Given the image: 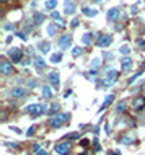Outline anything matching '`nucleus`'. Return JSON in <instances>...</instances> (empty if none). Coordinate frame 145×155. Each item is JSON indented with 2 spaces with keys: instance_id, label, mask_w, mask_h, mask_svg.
<instances>
[{
  "instance_id": "nucleus-1",
  "label": "nucleus",
  "mask_w": 145,
  "mask_h": 155,
  "mask_svg": "<svg viewBox=\"0 0 145 155\" xmlns=\"http://www.w3.org/2000/svg\"><path fill=\"white\" fill-rule=\"evenodd\" d=\"M69 118H70L69 113H59V114H56V116H51L49 126H51L52 129H59L65 124V121H69Z\"/></svg>"
},
{
  "instance_id": "nucleus-2",
  "label": "nucleus",
  "mask_w": 145,
  "mask_h": 155,
  "mask_svg": "<svg viewBox=\"0 0 145 155\" xmlns=\"http://www.w3.org/2000/svg\"><path fill=\"white\" fill-rule=\"evenodd\" d=\"M118 70L116 69H109L106 72V75H105V78L101 80V85L103 87H111V85H114V82L118 80Z\"/></svg>"
},
{
  "instance_id": "nucleus-3",
  "label": "nucleus",
  "mask_w": 145,
  "mask_h": 155,
  "mask_svg": "<svg viewBox=\"0 0 145 155\" xmlns=\"http://www.w3.org/2000/svg\"><path fill=\"white\" fill-rule=\"evenodd\" d=\"M24 111L30 113L31 116H41V114H44V113H46V106H44V104H41V103L30 104V106L24 108Z\"/></svg>"
},
{
  "instance_id": "nucleus-4",
  "label": "nucleus",
  "mask_w": 145,
  "mask_h": 155,
  "mask_svg": "<svg viewBox=\"0 0 145 155\" xmlns=\"http://www.w3.org/2000/svg\"><path fill=\"white\" fill-rule=\"evenodd\" d=\"M70 150H72V145H70V142L67 139H64L60 144L56 145V153H59V155H69Z\"/></svg>"
},
{
  "instance_id": "nucleus-5",
  "label": "nucleus",
  "mask_w": 145,
  "mask_h": 155,
  "mask_svg": "<svg viewBox=\"0 0 145 155\" xmlns=\"http://www.w3.org/2000/svg\"><path fill=\"white\" fill-rule=\"evenodd\" d=\"M8 56H10V59L13 64H21V59H23V52L20 48H10V51H8Z\"/></svg>"
},
{
  "instance_id": "nucleus-6",
  "label": "nucleus",
  "mask_w": 145,
  "mask_h": 155,
  "mask_svg": "<svg viewBox=\"0 0 145 155\" xmlns=\"http://www.w3.org/2000/svg\"><path fill=\"white\" fill-rule=\"evenodd\" d=\"M47 80H49V85H52L54 90L59 88L60 80H59V74H57V72H49L47 74Z\"/></svg>"
},
{
  "instance_id": "nucleus-7",
  "label": "nucleus",
  "mask_w": 145,
  "mask_h": 155,
  "mask_svg": "<svg viewBox=\"0 0 145 155\" xmlns=\"http://www.w3.org/2000/svg\"><path fill=\"white\" fill-rule=\"evenodd\" d=\"M111 41H113V38L109 35H101V36H98V39H96V46L98 48H108V46L111 44Z\"/></svg>"
},
{
  "instance_id": "nucleus-8",
  "label": "nucleus",
  "mask_w": 145,
  "mask_h": 155,
  "mask_svg": "<svg viewBox=\"0 0 145 155\" xmlns=\"http://www.w3.org/2000/svg\"><path fill=\"white\" fill-rule=\"evenodd\" d=\"M70 44H72V36L70 35H62L59 38V48L64 51V49H69Z\"/></svg>"
},
{
  "instance_id": "nucleus-9",
  "label": "nucleus",
  "mask_w": 145,
  "mask_h": 155,
  "mask_svg": "<svg viewBox=\"0 0 145 155\" xmlns=\"http://www.w3.org/2000/svg\"><path fill=\"white\" fill-rule=\"evenodd\" d=\"M11 70H13V67H11L10 62L5 61V59L0 61V74H2V75H10Z\"/></svg>"
},
{
  "instance_id": "nucleus-10",
  "label": "nucleus",
  "mask_w": 145,
  "mask_h": 155,
  "mask_svg": "<svg viewBox=\"0 0 145 155\" xmlns=\"http://www.w3.org/2000/svg\"><path fill=\"white\" fill-rule=\"evenodd\" d=\"M132 108H134L135 111H140L145 108V96H137V98H134V101H132Z\"/></svg>"
},
{
  "instance_id": "nucleus-11",
  "label": "nucleus",
  "mask_w": 145,
  "mask_h": 155,
  "mask_svg": "<svg viewBox=\"0 0 145 155\" xmlns=\"http://www.w3.org/2000/svg\"><path fill=\"white\" fill-rule=\"evenodd\" d=\"M64 12L67 15H73L75 13V3H73L72 0H65L64 2Z\"/></svg>"
},
{
  "instance_id": "nucleus-12",
  "label": "nucleus",
  "mask_w": 145,
  "mask_h": 155,
  "mask_svg": "<svg viewBox=\"0 0 145 155\" xmlns=\"http://www.w3.org/2000/svg\"><path fill=\"white\" fill-rule=\"evenodd\" d=\"M119 15H121V12H119V8H116V7L108 10V20H109V21H114V20H118Z\"/></svg>"
},
{
  "instance_id": "nucleus-13",
  "label": "nucleus",
  "mask_w": 145,
  "mask_h": 155,
  "mask_svg": "<svg viewBox=\"0 0 145 155\" xmlns=\"http://www.w3.org/2000/svg\"><path fill=\"white\" fill-rule=\"evenodd\" d=\"M121 69H122V70H130V69H132V59H130L129 56L122 57V61H121Z\"/></svg>"
},
{
  "instance_id": "nucleus-14",
  "label": "nucleus",
  "mask_w": 145,
  "mask_h": 155,
  "mask_svg": "<svg viewBox=\"0 0 145 155\" xmlns=\"http://www.w3.org/2000/svg\"><path fill=\"white\" fill-rule=\"evenodd\" d=\"M10 95L11 96H23V95H26V88H23V87H15V88H11L10 90Z\"/></svg>"
},
{
  "instance_id": "nucleus-15",
  "label": "nucleus",
  "mask_w": 145,
  "mask_h": 155,
  "mask_svg": "<svg viewBox=\"0 0 145 155\" xmlns=\"http://www.w3.org/2000/svg\"><path fill=\"white\" fill-rule=\"evenodd\" d=\"M44 20H46L44 13H39V12H36V13L33 15V23H34V25H43Z\"/></svg>"
},
{
  "instance_id": "nucleus-16",
  "label": "nucleus",
  "mask_w": 145,
  "mask_h": 155,
  "mask_svg": "<svg viewBox=\"0 0 145 155\" xmlns=\"http://www.w3.org/2000/svg\"><path fill=\"white\" fill-rule=\"evenodd\" d=\"M82 13H83L85 16H88V18H93V16H96L98 12L93 10L92 7H83V8H82Z\"/></svg>"
},
{
  "instance_id": "nucleus-17",
  "label": "nucleus",
  "mask_w": 145,
  "mask_h": 155,
  "mask_svg": "<svg viewBox=\"0 0 145 155\" xmlns=\"http://www.w3.org/2000/svg\"><path fill=\"white\" fill-rule=\"evenodd\" d=\"M93 39H95L93 33H85V35L82 36V44H92Z\"/></svg>"
},
{
  "instance_id": "nucleus-18",
  "label": "nucleus",
  "mask_w": 145,
  "mask_h": 155,
  "mask_svg": "<svg viewBox=\"0 0 145 155\" xmlns=\"http://www.w3.org/2000/svg\"><path fill=\"white\" fill-rule=\"evenodd\" d=\"M41 93H43L44 98H51L52 96V88L49 85H44V87H41Z\"/></svg>"
},
{
  "instance_id": "nucleus-19",
  "label": "nucleus",
  "mask_w": 145,
  "mask_h": 155,
  "mask_svg": "<svg viewBox=\"0 0 145 155\" xmlns=\"http://www.w3.org/2000/svg\"><path fill=\"white\" fill-rule=\"evenodd\" d=\"M34 65H36V69H38V70H43L44 67H46V61H44L43 57H36V59H34Z\"/></svg>"
},
{
  "instance_id": "nucleus-20",
  "label": "nucleus",
  "mask_w": 145,
  "mask_h": 155,
  "mask_svg": "<svg viewBox=\"0 0 145 155\" xmlns=\"http://www.w3.org/2000/svg\"><path fill=\"white\" fill-rule=\"evenodd\" d=\"M49 49H51V44L47 43V41H43V43H39V51L43 54H47Z\"/></svg>"
},
{
  "instance_id": "nucleus-21",
  "label": "nucleus",
  "mask_w": 145,
  "mask_h": 155,
  "mask_svg": "<svg viewBox=\"0 0 145 155\" xmlns=\"http://www.w3.org/2000/svg\"><path fill=\"white\" fill-rule=\"evenodd\" d=\"M44 7H46L47 10L54 12V8L57 7V0H46V2H44Z\"/></svg>"
},
{
  "instance_id": "nucleus-22",
  "label": "nucleus",
  "mask_w": 145,
  "mask_h": 155,
  "mask_svg": "<svg viewBox=\"0 0 145 155\" xmlns=\"http://www.w3.org/2000/svg\"><path fill=\"white\" fill-rule=\"evenodd\" d=\"M60 61H62V54L60 52H52L51 54V62L52 64H59Z\"/></svg>"
},
{
  "instance_id": "nucleus-23",
  "label": "nucleus",
  "mask_w": 145,
  "mask_h": 155,
  "mask_svg": "<svg viewBox=\"0 0 145 155\" xmlns=\"http://www.w3.org/2000/svg\"><path fill=\"white\" fill-rule=\"evenodd\" d=\"M96 70H93V69H90L88 72H86V78H88V80H92V82H95L96 80Z\"/></svg>"
},
{
  "instance_id": "nucleus-24",
  "label": "nucleus",
  "mask_w": 145,
  "mask_h": 155,
  "mask_svg": "<svg viewBox=\"0 0 145 155\" xmlns=\"http://www.w3.org/2000/svg\"><path fill=\"white\" fill-rule=\"evenodd\" d=\"M113 100H114V96H113V95H108L106 98H105V101H103V106H101V110H105L106 106H109V104H111V101H113Z\"/></svg>"
},
{
  "instance_id": "nucleus-25",
  "label": "nucleus",
  "mask_w": 145,
  "mask_h": 155,
  "mask_svg": "<svg viewBox=\"0 0 145 155\" xmlns=\"http://www.w3.org/2000/svg\"><path fill=\"white\" fill-rule=\"evenodd\" d=\"M99 64H101V59H99V57H95V59L92 61V64H90V67H92L93 70H96L99 67Z\"/></svg>"
},
{
  "instance_id": "nucleus-26",
  "label": "nucleus",
  "mask_w": 145,
  "mask_h": 155,
  "mask_svg": "<svg viewBox=\"0 0 145 155\" xmlns=\"http://www.w3.org/2000/svg\"><path fill=\"white\" fill-rule=\"evenodd\" d=\"M119 52H121V54H122V56H124V57H126V56H127V54H129V52H130V48H129V46H127V44H124V46H121V49H119Z\"/></svg>"
},
{
  "instance_id": "nucleus-27",
  "label": "nucleus",
  "mask_w": 145,
  "mask_h": 155,
  "mask_svg": "<svg viewBox=\"0 0 145 155\" xmlns=\"http://www.w3.org/2000/svg\"><path fill=\"white\" fill-rule=\"evenodd\" d=\"M49 114H52V116L59 114V104H52V106L49 108Z\"/></svg>"
},
{
  "instance_id": "nucleus-28",
  "label": "nucleus",
  "mask_w": 145,
  "mask_h": 155,
  "mask_svg": "<svg viewBox=\"0 0 145 155\" xmlns=\"http://www.w3.org/2000/svg\"><path fill=\"white\" fill-rule=\"evenodd\" d=\"M82 52H83V49H82V48H78V46H77V48H73V49H72V56H73V57H78V56H82Z\"/></svg>"
},
{
  "instance_id": "nucleus-29",
  "label": "nucleus",
  "mask_w": 145,
  "mask_h": 155,
  "mask_svg": "<svg viewBox=\"0 0 145 155\" xmlns=\"http://www.w3.org/2000/svg\"><path fill=\"white\" fill-rule=\"evenodd\" d=\"M65 139H67V140H70V139H80V132H70V134H67Z\"/></svg>"
},
{
  "instance_id": "nucleus-30",
  "label": "nucleus",
  "mask_w": 145,
  "mask_h": 155,
  "mask_svg": "<svg viewBox=\"0 0 145 155\" xmlns=\"http://www.w3.org/2000/svg\"><path fill=\"white\" fill-rule=\"evenodd\" d=\"M47 35H49V36H54V35H56V26H54V25H49V26H47Z\"/></svg>"
},
{
  "instance_id": "nucleus-31",
  "label": "nucleus",
  "mask_w": 145,
  "mask_h": 155,
  "mask_svg": "<svg viewBox=\"0 0 145 155\" xmlns=\"http://www.w3.org/2000/svg\"><path fill=\"white\" fill-rule=\"evenodd\" d=\"M31 30H33V25H31V23H24V25H23V31H24V33H30Z\"/></svg>"
},
{
  "instance_id": "nucleus-32",
  "label": "nucleus",
  "mask_w": 145,
  "mask_h": 155,
  "mask_svg": "<svg viewBox=\"0 0 145 155\" xmlns=\"http://www.w3.org/2000/svg\"><path fill=\"white\" fill-rule=\"evenodd\" d=\"M140 75H142V70H140V72H137V74L134 75V77H132V78H129V85H132V83H134L135 80H137V78L140 77Z\"/></svg>"
},
{
  "instance_id": "nucleus-33",
  "label": "nucleus",
  "mask_w": 145,
  "mask_h": 155,
  "mask_svg": "<svg viewBox=\"0 0 145 155\" xmlns=\"http://www.w3.org/2000/svg\"><path fill=\"white\" fill-rule=\"evenodd\" d=\"M124 110H126V104L124 103H119L118 106H116V113H122Z\"/></svg>"
},
{
  "instance_id": "nucleus-34",
  "label": "nucleus",
  "mask_w": 145,
  "mask_h": 155,
  "mask_svg": "<svg viewBox=\"0 0 145 155\" xmlns=\"http://www.w3.org/2000/svg\"><path fill=\"white\" fill-rule=\"evenodd\" d=\"M51 18L54 20V21H57V20H60V15L57 13L56 10H54V12H51Z\"/></svg>"
},
{
  "instance_id": "nucleus-35",
  "label": "nucleus",
  "mask_w": 145,
  "mask_h": 155,
  "mask_svg": "<svg viewBox=\"0 0 145 155\" xmlns=\"http://www.w3.org/2000/svg\"><path fill=\"white\" fill-rule=\"evenodd\" d=\"M78 25H80V21H78V18H73V20H72V23H70V26H72V28H77Z\"/></svg>"
},
{
  "instance_id": "nucleus-36",
  "label": "nucleus",
  "mask_w": 145,
  "mask_h": 155,
  "mask_svg": "<svg viewBox=\"0 0 145 155\" xmlns=\"http://www.w3.org/2000/svg\"><path fill=\"white\" fill-rule=\"evenodd\" d=\"M130 142H132V137H129V136L122 137V144H130Z\"/></svg>"
},
{
  "instance_id": "nucleus-37",
  "label": "nucleus",
  "mask_w": 145,
  "mask_h": 155,
  "mask_svg": "<svg viewBox=\"0 0 145 155\" xmlns=\"http://www.w3.org/2000/svg\"><path fill=\"white\" fill-rule=\"evenodd\" d=\"M39 150H43V149H41V145H39V144H34V145H33V152H34V153H38Z\"/></svg>"
},
{
  "instance_id": "nucleus-38",
  "label": "nucleus",
  "mask_w": 145,
  "mask_h": 155,
  "mask_svg": "<svg viewBox=\"0 0 145 155\" xmlns=\"http://www.w3.org/2000/svg\"><path fill=\"white\" fill-rule=\"evenodd\" d=\"M137 46H139L140 49H145V39H139L137 41Z\"/></svg>"
},
{
  "instance_id": "nucleus-39",
  "label": "nucleus",
  "mask_w": 145,
  "mask_h": 155,
  "mask_svg": "<svg viewBox=\"0 0 145 155\" xmlns=\"http://www.w3.org/2000/svg\"><path fill=\"white\" fill-rule=\"evenodd\" d=\"M56 26H57V28H64V26H65V23L62 21V20H57V21H56Z\"/></svg>"
},
{
  "instance_id": "nucleus-40",
  "label": "nucleus",
  "mask_w": 145,
  "mask_h": 155,
  "mask_svg": "<svg viewBox=\"0 0 145 155\" xmlns=\"http://www.w3.org/2000/svg\"><path fill=\"white\" fill-rule=\"evenodd\" d=\"M16 36H18L20 39H23V41H26V38H28L26 35H24V33H16Z\"/></svg>"
},
{
  "instance_id": "nucleus-41",
  "label": "nucleus",
  "mask_w": 145,
  "mask_h": 155,
  "mask_svg": "<svg viewBox=\"0 0 145 155\" xmlns=\"http://www.w3.org/2000/svg\"><path fill=\"white\" fill-rule=\"evenodd\" d=\"M36 155H49V153L46 152V150H39V152H38V153H36Z\"/></svg>"
},
{
  "instance_id": "nucleus-42",
  "label": "nucleus",
  "mask_w": 145,
  "mask_h": 155,
  "mask_svg": "<svg viewBox=\"0 0 145 155\" xmlns=\"http://www.w3.org/2000/svg\"><path fill=\"white\" fill-rule=\"evenodd\" d=\"M33 132H34V129H33V127H31V129H28V132H26V136H33Z\"/></svg>"
},
{
  "instance_id": "nucleus-43",
  "label": "nucleus",
  "mask_w": 145,
  "mask_h": 155,
  "mask_svg": "<svg viewBox=\"0 0 145 155\" xmlns=\"http://www.w3.org/2000/svg\"><path fill=\"white\" fill-rule=\"evenodd\" d=\"M140 90H142V93L145 95V83H142V87H140Z\"/></svg>"
},
{
  "instance_id": "nucleus-44",
  "label": "nucleus",
  "mask_w": 145,
  "mask_h": 155,
  "mask_svg": "<svg viewBox=\"0 0 145 155\" xmlns=\"http://www.w3.org/2000/svg\"><path fill=\"white\" fill-rule=\"evenodd\" d=\"M142 70H145V59H143V62H142Z\"/></svg>"
},
{
  "instance_id": "nucleus-45",
  "label": "nucleus",
  "mask_w": 145,
  "mask_h": 155,
  "mask_svg": "<svg viewBox=\"0 0 145 155\" xmlns=\"http://www.w3.org/2000/svg\"><path fill=\"white\" fill-rule=\"evenodd\" d=\"M93 2H95V3H99V2H101V0H93Z\"/></svg>"
},
{
  "instance_id": "nucleus-46",
  "label": "nucleus",
  "mask_w": 145,
  "mask_h": 155,
  "mask_svg": "<svg viewBox=\"0 0 145 155\" xmlns=\"http://www.w3.org/2000/svg\"><path fill=\"white\" fill-rule=\"evenodd\" d=\"M114 155H121V152H114Z\"/></svg>"
},
{
  "instance_id": "nucleus-47",
  "label": "nucleus",
  "mask_w": 145,
  "mask_h": 155,
  "mask_svg": "<svg viewBox=\"0 0 145 155\" xmlns=\"http://www.w3.org/2000/svg\"><path fill=\"white\" fill-rule=\"evenodd\" d=\"M0 2H7V0H0Z\"/></svg>"
},
{
  "instance_id": "nucleus-48",
  "label": "nucleus",
  "mask_w": 145,
  "mask_h": 155,
  "mask_svg": "<svg viewBox=\"0 0 145 155\" xmlns=\"http://www.w3.org/2000/svg\"><path fill=\"white\" fill-rule=\"evenodd\" d=\"M80 155H85V153H83V152H82V153H80Z\"/></svg>"
}]
</instances>
